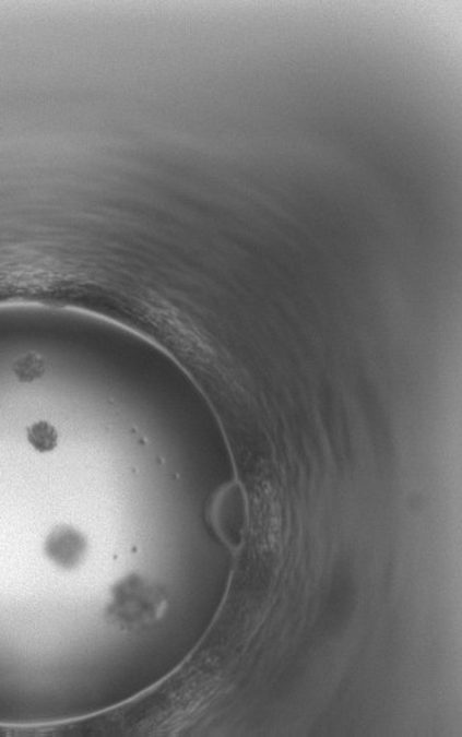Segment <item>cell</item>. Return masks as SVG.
I'll list each match as a JSON object with an SVG mask.
<instances>
[{"instance_id": "cell-1", "label": "cell", "mask_w": 462, "mask_h": 737, "mask_svg": "<svg viewBox=\"0 0 462 737\" xmlns=\"http://www.w3.org/2000/svg\"><path fill=\"white\" fill-rule=\"evenodd\" d=\"M88 551V540L71 525H60L47 537L45 554L47 559L63 571L81 567Z\"/></svg>"}, {"instance_id": "cell-2", "label": "cell", "mask_w": 462, "mask_h": 737, "mask_svg": "<svg viewBox=\"0 0 462 737\" xmlns=\"http://www.w3.org/2000/svg\"><path fill=\"white\" fill-rule=\"evenodd\" d=\"M28 438L32 445L42 452L55 450L56 443H58V433H56L54 426L46 424V421L34 425L28 430Z\"/></svg>"}]
</instances>
